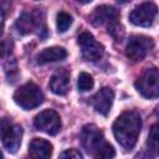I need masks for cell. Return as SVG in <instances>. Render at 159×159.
I'll use <instances>...</instances> for the list:
<instances>
[{"instance_id": "e0dca14e", "label": "cell", "mask_w": 159, "mask_h": 159, "mask_svg": "<svg viewBox=\"0 0 159 159\" xmlns=\"http://www.w3.org/2000/svg\"><path fill=\"white\" fill-rule=\"evenodd\" d=\"M56 24H57V29H58L60 32H66L68 30V27L72 25V17L67 12L61 11V12L57 14Z\"/></svg>"}, {"instance_id": "603a6c76", "label": "cell", "mask_w": 159, "mask_h": 159, "mask_svg": "<svg viewBox=\"0 0 159 159\" xmlns=\"http://www.w3.org/2000/svg\"><path fill=\"white\" fill-rule=\"evenodd\" d=\"M2 30H4V21H2V17L0 15V35L2 34Z\"/></svg>"}, {"instance_id": "7c38bea8", "label": "cell", "mask_w": 159, "mask_h": 159, "mask_svg": "<svg viewBox=\"0 0 159 159\" xmlns=\"http://www.w3.org/2000/svg\"><path fill=\"white\" fill-rule=\"evenodd\" d=\"M50 89L58 96H63L70 89V72L66 68H60L50 78Z\"/></svg>"}, {"instance_id": "ba28073f", "label": "cell", "mask_w": 159, "mask_h": 159, "mask_svg": "<svg viewBox=\"0 0 159 159\" xmlns=\"http://www.w3.org/2000/svg\"><path fill=\"white\" fill-rule=\"evenodd\" d=\"M34 125L36 129L45 132L50 135H56L61 130V118L57 112L52 109H46L39 113L34 119Z\"/></svg>"}, {"instance_id": "5b68a950", "label": "cell", "mask_w": 159, "mask_h": 159, "mask_svg": "<svg viewBox=\"0 0 159 159\" xmlns=\"http://www.w3.org/2000/svg\"><path fill=\"white\" fill-rule=\"evenodd\" d=\"M137 91L148 99H154L159 94V73L155 67L147 68L135 81Z\"/></svg>"}, {"instance_id": "9c48e42d", "label": "cell", "mask_w": 159, "mask_h": 159, "mask_svg": "<svg viewBox=\"0 0 159 159\" xmlns=\"http://www.w3.org/2000/svg\"><path fill=\"white\" fill-rule=\"evenodd\" d=\"M157 11H158V7L154 2L145 1L132 10V12L129 15V20L135 26L148 27L154 22Z\"/></svg>"}, {"instance_id": "2e32d148", "label": "cell", "mask_w": 159, "mask_h": 159, "mask_svg": "<svg viewBox=\"0 0 159 159\" xmlns=\"http://www.w3.org/2000/svg\"><path fill=\"white\" fill-rule=\"evenodd\" d=\"M93 78L89 73L87 72H81L80 76H78V80H77V87L81 92H87L89 89L93 88Z\"/></svg>"}, {"instance_id": "ac0fdd59", "label": "cell", "mask_w": 159, "mask_h": 159, "mask_svg": "<svg viewBox=\"0 0 159 159\" xmlns=\"http://www.w3.org/2000/svg\"><path fill=\"white\" fill-rule=\"evenodd\" d=\"M148 147H149V149L154 154L158 153V148H159V133H158V124L157 123L150 129V133H149V137H148Z\"/></svg>"}, {"instance_id": "8992f818", "label": "cell", "mask_w": 159, "mask_h": 159, "mask_svg": "<svg viewBox=\"0 0 159 159\" xmlns=\"http://www.w3.org/2000/svg\"><path fill=\"white\" fill-rule=\"evenodd\" d=\"M16 29L21 35H29L32 32L43 31L46 32V26L43 22V15L41 11H29L20 15L16 21Z\"/></svg>"}, {"instance_id": "d6986e66", "label": "cell", "mask_w": 159, "mask_h": 159, "mask_svg": "<svg viewBox=\"0 0 159 159\" xmlns=\"http://www.w3.org/2000/svg\"><path fill=\"white\" fill-rule=\"evenodd\" d=\"M108 34L116 40V41H120V39L124 35V30L123 26L119 24V21H116L111 25H108Z\"/></svg>"}, {"instance_id": "277c9868", "label": "cell", "mask_w": 159, "mask_h": 159, "mask_svg": "<svg viewBox=\"0 0 159 159\" xmlns=\"http://www.w3.org/2000/svg\"><path fill=\"white\" fill-rule=\"evenodd\" d=\"M153 48L154 41L152 37L144 35H134L127 42L125 55L133 62H140L149 55V52Z\"/></svg>"}, {"instance_id": "52a82bcc", "label": "cell", "mask_w": 159, "mask_h": 159, "mask_svg": "<svg viewBox=\"0 0 159 159\" xmlns=\"http://www.w3.org/2000/svg\"><path fill=\"white\" fill-rule=\"evenodd\" d=\"M78 45L81 47V52H82V57L86 61L89 62H96L98 61L103 53H104V47L102 46V43H99L92 34L84 31L78 36Z\"/></svg>"}, {"instance_id": "30bf717a", "label": "cell", "mask_w": 159, "mask_h": 159, "mask_svg": "<svg viewBox=\"0 0 159 159\" xmlns=\"http://www.w3.org/2000/svg\"><path fill=\"white\" fill-rule=\"evenodd\" d=\"M119 20V11L108 5L98 6L89 15V22L93 26H108Z\"/></svg>"}, {"instance_id": "3957f363", "label": "cell", "mask_w": 159, "mask_h": 159, "mask_svg": "<svg viewBox=\"0 0 159 159\" xmlns=\"http://www.w3.org/2000/svg\"><path fill=\"white\" fill-rule=\"evenodd\" d=\"M14 101L21 108L30 111L39 107L43 101V94L40 87L32 82L20 86L14 93Z\"/></svg>"}, {"instance_id": "44dd1931", "label": "cell", "mask_w": 159, "mask_h": 159, "mask_svg": "<svg viewBox=\"0 0 159 159\" xmlns=\"http://www.w3.org/2000/svg\"><path fill=\"white\" fill-rule=\"evenodd\" d=\"M60 158H67V159H82V154L77 149H67L60 154Z\"/></svg>"}, {"instance_id": "ffe728a7", "label": "cell", "mask_w": 159, "mask_h": 159, "mask_svg": "<svg viewBox=\"0 0 159 159\" xmlns=\"http://www.w3.org/2000/svg\"><path fill=\"white\" fill-rule=\"evenodd\" d=\"M12 48V42L9 39H5L0 41V57H5L11 52Z\"/></svg>"}, {"instance_id": "9a60e30c", "label": "cell", "mask_w": 159, "mask_h": 159, "mask_svg": "<svg viewBox=\"0 0 159 159\" xmlns=\"http://www.w3.org/2000/svg\"><path fill=\"white\" fill-rule=\"evenodd\" d=\"M66 57H67V51L63 47L52 46V47H47V48L42 50L37 55L36 62H37V65H46V63H50V62H56V61L65 60Z\"/></svg>"}, {"instance_id": "5bb4252c", "label": "cell", "mask_w": 159, "mask_h": 159, "mask_svg": "<svg viewBox=\"0 0 159 159\" xmlns=\"http://www.w3.org/2000/svg\"><path fill=\"white\" fill-rule=\"evenodd\" d=\"M24 129L20 125H11V128L6 132V134L2 137V144L5 149L9 153H16L20 148L21 139H22Z\"/></svg>"}, {"instance_id": "cb8c5ba5", "label": "cell", "mask_w": 159, "mask_h": 159, "mask_svg": "<svg viewBox=\"0 0 159 159\" xmlns=\"http://www.w3.org/2000/svg\"><path fill=\"white\" fill-rule=\"evenodd\" d=\"M80 4H88V2H91L92 0H77Z\"/></svg>"}, {"instance_id": "8fae6325", "label": "cell", "mask_w": 159, "mask_h": 159, "mask_svg": "<svg viewBox=\"0 0 159 159\" xmlns=\"http://www.w3.org/2000/svg\"><path fill=\"white\" fill-rule=\"evenodd\" d=\"M113 99H114V92L109 87H103L91 98V104L96 109V112L107 116L111 111Z\"/></svg>"}, {"instance_id": "7402d4cb", "label": "cell", "mask_w": 159, "mask_h": 159, "mask_svg": "<svg viewBox=\"0 0 159 159\" xmlns=\"http://www.w3.org/2000/svg\"><path fill=\"white\" fill-rule=\"evenodd\" d=\"M11 119L10 118H1L0 119V138H2L5 134H6V132L11 128Z\"/></svg>"}, {"instance_id": "6da1fadb", "label": "cell", "mask_w": 159, "mask_h": 159, "mask_svg": "<svg viewBox=\"0 0 159 159\" xmlns=\"http://www.w3.org/2000/svg\"><path fill=\"white\" fill-rule=\"evenodd\" d=\"M114 138L124 149H132L140 134L142 118L137 111L123 112L112 125Z\"/></svg>"}, {"instance_id": "484cf974", "label": "cell", "mask_w": 159, "mask_h": 159, "mask_svg": "<svg viewBox=\"0 0 159 159\" xmlns=\"http://www.w3.org/2000/svg\"><path fill=\"white\" fill-rule=\"evenodd\" d=\"M0 158H2V153L1 152H0Z\"/></svg>"}, {"instance_id": "d4e9b609", "label": "cell", "mask_w": 159, "mask_h": 159, "mask_svg": "<svg viewBox=\"0 0 159 159\" xmlns=\"http://www.w3.org/2000/svg\"><path fill=\"white\" fill-rule=\"evenodd\" d=\"M118 2H122V4H124V2H128V1H130V0H117Z\"/></svg>"}, {"instance_id": "4fadbf2b", "label": "cell", "mask_w": 159, "mask_h": 159, "mask_svg": "<svg viewBox=\"0 0 159 159\" xmlns=\"http://www.w3.org/2000/svg\"><path fill=\"white\" fill-rule=\"evenodd\" d=\"M52 144L42 138H35L29 145V155L34 159H48L52 155Z\"/></svg>"}, {"instance_id": "7a4b0ae2", "label": "cell", "mask_w": 159, "mask_h": 159, "mask_svg": "<svg viewBox=\"0 0 159 159\" xmlns=\"http://www.w3.org/2000/svg\"><path fill=\"white\" fill-rule=\"evenodd\" d=\"M80 139L86 152L94 158H113L116 152L113 147L104 140L102 130L94 124H87L82 128Z\"/></svg>"}]
</instances>
